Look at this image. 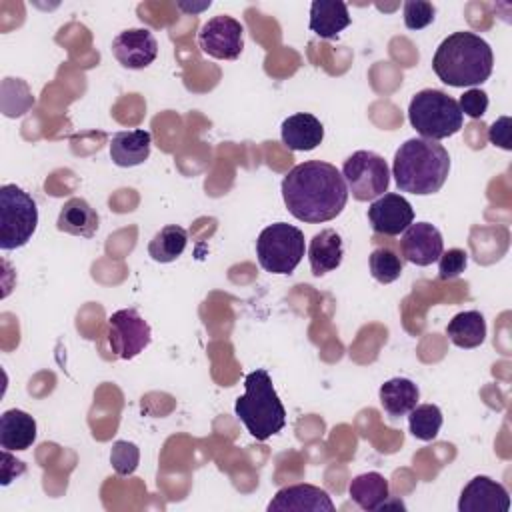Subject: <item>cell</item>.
<instances>
[{
	"instance_id": "2e32d148",
	"label": "cell",
	"mask_w": 512,
	"mask_h": 512,
	"mask_svg": "<svg viewBox=\"0 0 512 512\" xmlns=\"http://www.w3.org/2000/svg\"><path fill=\"white\" fill-rule=\"evenodd\" d=\"M282 142L294 152H310L324 140L322 122L308 112L288 116L280 128Z\"/></svg>"
},
{
	"instance_id": "277c9868",
	"label": "cell",
	"mask_w": 512,
	"mask_h": 512,
	"mask_svg": "<svg viewBox=\"0 0 512 512\" xmlns=\"http://www.w3.org/2000/svg\"><path fill=\"white\" fill-rule=\"evenodd\" d=\"M246 392L236 398L234 412L246 430L264 442L278 434L286 424V410L278 398L270 374L264 368H256L244 378Z\"/></svg>"
},
{
	"instance_id": "d6986e66",
	"label": "cell",
	"mask_w": 512,
	"mask_h": 512,
	"mask_svg": "<svg viewBox=\"0 0 512 512\" xmlns=\"http://www.w3.org/2000/svg\"><path fill=\"white\" fill-rule=\"evenodd\" d=\"M342 256H344V246L336 230L326 228L312 236L308 244V260L314 276H324L326 272L336 270L342 262Z\"/></svg>"
},
{
	"instance_id": "ac0fdd59",
	"label": "cell",
	"mask_w": 512,
	"mask_h": 512,
	"mask_svg": "<svg viewBox=\"0 0 512 512\" xmlns=\"http://www.w3.org/2000/svg\"><path fill=\"white\" fill-rule=\"evenodd\" d=\"M98 226H100V218L96 210L80 196L66 200L56 220V228L60 232L80 236V238H92Z\"/></svg>"
},
{
	"instance_id": "d4e9b609",
	"label": "cell",
	"mask_w": 512,
	"mask_h": 512,
	"mask_svg": "<svg viewBox=\"0 0 512 512\" xmlns=\"http://www.w3.org/2000/svg\"><path fill=\"white\" fill-rule=\"evenodd\" d=\"M186 244H188V232L178 224H168L154 234V238L148 244V254L152 260L168 264V262H174L178 256H182Z\"/></svg>"
},
{
	"instance_id": "f1b7e54d",
	"label": "cell",
	"mask_w": 512,
	"mask_h": 512,
	"mask_svg": "<svg viewBox=\"0 0 512 512\" xmlns=\"http://www.w3.org/2000/svg\"><path fill=\"white\" fill-rule=\"evenodd\" d=\"M436 8L426 0H408L404 2V24L408 30H422L434 22Z\"/></svg>"
},
{
	"instance_id": "5b68a950",
	"label": "cell",
	"mask_w": 512,
	"mask_h": 512,
	"mask_svg": "<svg viewBox=\"0 0 512 512\" xmlns=\"http://www.w3.org/2000/svg\"><path fill=\"white\" fill-rule=\"evenodd\" d=\"M408 120L422 138L438 142L454 136L462 128L464 114L458 108V100L446 92L424 88L412 96L408 104Z\"/></svg>"
},
{
	"instance_id": "9c48e42d",
	"label": "cell",
	"mask_w": 512,
	"mask_h": 512,
	"mask_svg": "<svg viewBox=\"0 0 512 512\" xmlns=\"http://www.w3.org/2000/svg\"><path fill=\"white\" fill-rule=\"evenodd\" d=\"M150 340V326L138 310L122 308L108 318V342L118 358L132 360L150 344Z\"/></svg>"
},
{
	"instance_id": "83f0119b",
	"label": "cell",
	"mask_w": 512,
	"mask_h": 512,
	"mask_svg": "<svg viewBox=\"0 0 512 512\" xmlns=\"http://www.w3.org/2000/svg\"><path fill=\"white\" fill-rule=\"evenodd\" d=\"M110 464L118 476H130L140 464V450L134 442L118 440L112 444Z\"/></svg>"
},
{
	"instance_id": "3957f363",
	"label": "cell",
	"mask_w": 512,
	"mask_h": 512,
	"mask_svg": "<svg viewBox=\"0 0 512 512\" xmlns=\"http://www.w3.org/2000/svg\"><path fill=\"white\" fill-rule=\"evenodd\" d=\"M450 172L448 150L436 140L410 138L394 154L392 176L402 192L428 196L438 192Z\"/></svg>"
},
{
	"instance_id": "cb8c5ba5",
	"label": "cell",
	"mask_w": 512,
	"mask_h": 512,
	"mask_svg": "<svg viewBox=\"0 0 512 512\" xmlns=\"http://www.w3.org/2000/svg\"><path fill=\"white\" fill-rule=\"evenodd\" d=\"M446 334L458 348H478L486 340V320L478 310L458 312L448 322Z\"/></svg>"
},
{
	"instance_id": "8992f818",
	"label": "cell",
	"mask_w": 512,
	"mask_h": 512,
	"mask_svg": "<svg viewBox=\"0 0 512 512\" xmlns=\"http://www.w3.org/2000/svg\"><path fill=\"white\" fill-rule=\"evenodd\" d=\"M38 226L34 198L16 184L0 186V248L16 250L32 238Z\"/></svg>"
},
{
	"instance_id": "7402d4cb",
	"label": "cell",
	"mask_w": 512,
	"mask_h": 512,
	"mask_svg": "<svg viewBox=\"0 0 512 512\" xmlns=\"http://www.w3.org/2000/svg\"><path fill=\"white\" fill-rule=\"evenodd\" d=\"M380 404L392 418L406 416L420 400V390L410 378H390L380 386Z\"/></svg>"
},
{
	"instance_id": "52a82bcc",
	"label": "cell",
	"mask_w": 512,
	"mask_h": 512,
	"mask_svg": "<svg viewBox=\"0 0 512 512\" xmlns=\"http://www.w3.org/2000/svg\"><path fill=\"white\" fill-rule=\"evenodd\" d=\"M304 250L302 230L286 222L266 226L256 240L258 264L272 274H292L302 262Z\"/></svg>"
},
{
	"instance_id": "5bb4252c",
	"label": "cell",
	"mask_w": 512,
	"mask_h": 512,
	"mask_svg": "<svg viewBox=\"0 0 512 512\" xmlns=\"http://www.w3.org/2000/svg\"><path fill=\"white\" fill-rule=\"evenodd\" d=\"M510 510V494L508 490L488 478L474 476L460 492L458 512H508Z\"/></svg>"
},
{
	"instance_id": "836d02e7",
	"label": "cell",
	"mask_w": 512,
	"mask_h": 512,
	"mask_svg": "<svg viewBox=\"0 0 512 512\" xmlns=\"http://www.w3.org/2000/svg\"><path fill=\"white\" fill-rule=\"evenodd\" d=\"M210 0L208 2H202V4H186V2H178V8L180 10H184V12H188V14H194V12H202V10H206V8H210Z\"/></svg>"
},
{
	"instance_id": "603a6c76",
	"label": "cell",
	"mask_w": 512,
	"mask_h": 512,
	"mask_svg": "<svg viewBox=\"0 0 512 512\" xmlns=\"http://www.w3.org/2000/svg\"><path fill=\"white\" fill-rule=\"evenodd\" d=\"M388 480L378 472H364L350 480L348 496L362 510H378L388 500Z\"/></svg>"
},
{
	"instance_id": "4fadbf2b",
	"label": "cell",
	"mask_w": 512,
	"mask_h": 512,
	"mask_svg": "<svg viewBox=\"0 0 512 512\" xmlns=\"http://www.w3.org/2000/svg\"><path fill=\"white\" fill-rule=\"evenodd\" d=\"M444 252V240L436 226L430 222H412L400 240V254L406 262L416 266H430L438 262L440 254Z\"/></svg>"
},
{
	"instance_id": "30bf717a",
	"label": "cell",
	"mask_w": 512,
	"mask_h": 512,
	"mask_svg": "<svg viewBox=\"0 0 512 512\" xmlns=\"http://www.w3.org/2000/svg\"><path fill=\"white\" fill-rule=\"evenodd\" d=\"M198 46L216 60H236L244 50V28L236 18L218 14L200 28Z\"/></svg>"
},
{
	"instance_id": "44dd1931",
	"label": "cell",
	"mask_w": 512,
	"mask_h": 512,
	"mask_svg": "<svg viewBox=\"0 0 512 512\" xmlns=\"http://www.w3.org/2000/svg\"><path fill=\"white\" fill-rule=\"evenodd\" d=\"M350 24L348 6L342 0H314L310 6V30L326 40L338 38V34Z\"/></svg>"
},
{
	"instance_id": "4316f807",
	"label": "cell",
	"mask_w": 512,
	"mask_h": 512,
	"mask_svg": "<svg viewBox=\"0 0 512 512\" xmlns=\"http://www.w3.org/2000/svg\"><path fill=\"white\" fill-rule=\"evenodd\" d=\"M368 264H370L372 278L380 284H390L398 280L404 268V260L388 246L374 248L368 256Z\"/></svg>"
},
{
	"instance_id": "ffe728a7",
	"label": "cell",
	"mask_w": 512,
	"mask_h": 512,
	"mask_svg": "<svg viewBox=\"0 0 512 512\" xmlns=\"http://www.w3.org/2000/svg\"><path fill=\"white\" fill-rule=\"evenodd\" d=\"M36 440V420L18 408L6 410L0 416V446L10 452L26 450Z\"/></svg>"
},
{
	"instance_id": "1f68e13d",
	"label": "cell",
	"mask_w": 512,
	"mask_h": 512,
	"mask_svg": "<svg viewBox=\"0 0 512 512\" xmlns=\"http://www.w3.org/2000/svg\"><path fill=\"white\" fill-rule=\"evenodd\" d=\"M26 472V466L22 460H16L10 456V450L2 448V464H0V484L8 486L12 480L22 476Z\"/></svg>"
},
{
	"instance_id": "f546056e",
	"label": "cell",
	"mask_w": 512,
	"mask_h": 512,
	"mask_svg": "<svg viewBox=\"0 0 512 512\" xmlns=\"http://www.w3.org/2000/svg\"><path fill=\"white\" fill-rule=\"evenodd\" d=\"M468 264V254L462 248H450L440 254L438 258V278L440 280H452L458 278Z\"/></svg>"
},
{
	"instance_id": "9a60e30c",
	"label": "cell",
	"mask_w": 512,
	"mask_h": 512,
	"mask_svg": "<svg viewBox=\"0 0 512 512\" xmlns=\"http://www.w3.org/2000/svg\"><path fill=\"white\" fill-rule=\"evenodd\" d=\"M334 512L336 506L326 490L312 484H292L280 488L268 504V512Z\"/></svg>"
},
{
	"instance_id": "ba28073f",
	"label": "cell",
	"mask_w": 512,
	"mask_h": 512,
	"mask_svg": "<svg viewBox=\"0 0 512 512\" xmlns=\"http://www.w3.org/2000/svg\"><path fill=\"white\" fill-rule=\"evenodd\" d=\"M342 176L358 202H372L380 198L390 184V168L386 160L372 150H356L344 160Z\"/></svg>"
},
{
	"instance_id": "d6a6232c",
	"label": "cell",
	"mask_w": 512,
	"mask_h": 512,
	"mask_svg": "<svg viewBox=\"0 0 512 512\" xmlns=\"http://www.w3.org/2000/svg\"><path fill=\"white\" fill-rule=\"evenodd\" d=\"M488 140L494 146H500L504 150H510V118L508 116H500L490 128H488Z\"/></svg>"
},
{
	"instance_id": "7c38bea8",
	"label": "cell",
	"mask_w": 512,
	"mask_h": 512,
	"mask_svg": "<svg viewBox=\"0 0 512 512\" xmlns=\"http://www.w3.org/2000/svg\"><path fill=\"white\" fill-rule=\"evenodd\" d=\"M112 54L120 66L142 70L158 56V42L148 28H128L112 40Z\"/></svg>"
},
{
	"instance_id": "8fae6325",
	"label": "cell",
	"mask_w": 512,
	"mask_h": 512,
	"mask_svg": "<svg viewBox=\"0 0 512 512\" xmlns=\"http://www.w3.org/2000/svg\"><path fill=\"white\" fill-rule=\"evenodd\" d=\"M368 222L376 234L398 236L414 222V208L400 194H382L368 206Z\"/></svg>"
},
{
	"instance_id": "4dcf8cb0",
	"label": "cell",
	"mask_w": 512,
	"mask_h": 512,
	"mask_svg": "<svg viewBox=\"0 0 512 512\" xmlns=\"http://www.w3.org/2000/svg\"><path fill=\"white\" fill-rule=\"evenodd\" d=\"M458 108L462 114L470 116V118H482L488 110V94L480 88H468L460 100H458Z\"/></svg>"
},
{
	"instance_id": "7a4b0ae2",
	"label": "cell",
	"mask_w": 512,
	"mask_h": 512,
	"mask_svg": "<svg viewBox=\"0 0 512 512\" xmlns=\"http://www.w3.org/2000/svg\"><path fill=\"white\" fill-rule=\"evenodd\" d=\"M490 44L474 32H454L440 42L432 58L434 74L448 86L474 88L492 74Z\"/></svg>"
},
{
	"instance_id": "e0dca14e",
	"label": "cell",
	"mask_w": 512,
	"mask_h": 512,
	"mask_svg": "<svg viewBox=\"0 0 512 512\" xmlns=\"http://www.w3.org/2000/svg\"><path fill=\"white\" fill-rule=\"evenodd\" d=\"M152 136L148 130H124L116 132L110 142V158L120 168H132L148 160Z\"/></svg>"
},
{
	"instance_id": "6da1fadb",
	"label": "cell",
	"mask_w": 512,
	"mask_h": 512,
	"mask_svg": "<svg viewBox=\"0 0 512 512\" xmlns=\"http://www.w3.org/2000/svg\"><path fill=\"white\" fill-rule=\"evenodd\" d=\"M282 198L296 220L318 224L334 220L344 210L348 186L334 164L306 160L284 176Z\"/></svg>"
},
{
	"instance_id": "484cf974",
	"label": "cell",
	"mask_w": 512,
	"mask_h": 512,
	"mask_svg": "<svg viewBox=\"0 0 512 512\" xmlns=\"http://www.w3.org/2000/svg\"><path fill=\"white\" fill-rule=\"evenodd\" d=\"M408 426L414 438L430 442L442 428V410L436 404H416L408 412Z\"/></svg>"
}]
</instances>
